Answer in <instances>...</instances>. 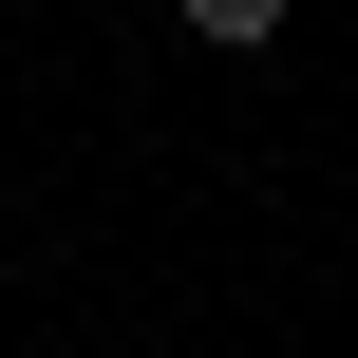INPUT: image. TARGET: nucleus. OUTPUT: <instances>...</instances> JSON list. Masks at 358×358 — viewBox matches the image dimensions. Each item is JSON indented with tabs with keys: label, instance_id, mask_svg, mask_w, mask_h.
Segmentation results:
<instances>
[{
	"label": "nucleus",
	"instance_id": "obj_1",
	"mask_svg": "<svg viewBox=\"0 0 358 358\" xmlns=\"http://www.w3.org/2000/svg\"><path fill=\"white\" fill-rule=\"evenodd\" d=\"M189 19H208V38H283V0H189Z\"/></svg>",
	"mask_w": 358,
	"mask_h": 358
}]
</instances>
